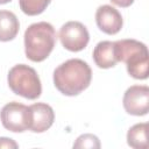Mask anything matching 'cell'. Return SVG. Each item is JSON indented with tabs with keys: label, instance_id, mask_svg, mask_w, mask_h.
Returning <instances> with one entry per match:
<instances>
[{
	"label": "cell",
	"instance_id": "obj_15",
	"mask_svg": "<svg viewBox=\"0 0 149 149\" xmlns=\"http://www.w3.org/2000/svg\"><path fill=\"white\" fill-rule=\"evenodd\" d=\"M0 148H17V143L8 137H0Z\"/></svg>",
	"mask_w": 149,
	"mask_h": 149
},
{
	"label": "cell",
	"instance_id": "obj_3",
	"mask_svg": "<svg viewBox=\"0 0 149 149\" xmlns=\"http://www.w3.org/2000/svg\"><path fill=\"white\" fill-rule=\"evenodd\" d=\"M118 62H125L128 73L135 79L148 78L149 56L147 45L136 40H119L114 42Z\"/></svg>",
	"mask_w": 149,
	"mask_h": 149
},
{
	"label": "cell",
	"instance_id": "obj_7",
	"mask_svg": "<svg viewBox=\"0 0 149 149\" xmlns=\"http://www.w3.org/2000/svg\"><path fill=\"white\" fill-rule=\"evenodd\" d=\"M123 107L130 115L142 116L149 111V87L146 85H133L123 94Z\"/></svg>",
	"mask_w": 149,
	"mask_h": 149
},
{
	"label": "cell",
	"instance_id": "obj_9",
	"mask_svg": "<svg viewBox=\"0 0 149 149\" xmlns=\"http://www.w3.org/2000/svg\"><path fill=\"white\" fill-rule=\"evenodd\" d=\"M30 123L29 129L33 133H43L49 129L55 120V113L50 105L44 102H36L29 106Z\"/></svg>",
	"mask_w": 149,
	"mask_h": 149
},
{
	"label": "cell",
	"instance_id": "obj_8",
	"mask_svg": "<svg viewBox=\"0 0 149 149\" xmlns=\"http://www.w3.org/2000/svg\"><path fill=\"white\" fill-rule=\"evenodd\" d=\"M95 22L98 28L108 35L119 33L123 24L120 12L109 5H102L97 9Z\"/></svg>",
	"mask_w": 149,
	"mask_h": 149
},
{
	"label": "cell",
	"instance_id": "obj_14",
	"mask_svg": "<svg viewBox=\"0 0 149 149\" xmlns=\"http://www.w3.org/2000/svg\"><path fill=\"white\" fill-rule=\"evenodd\" d=\"M73 148H91V149H98L100 148V141L99 139L93 134H83L80 135L76 142L73 143Z\"/></svg>",
	"mask_w": 149,
	"mask_h": 149
},
{
	"label": "cell",
	"instance_id": "obj_12",
	"mask_svg": "<svg viewBox=\"0 0 149 149\" xmlns=\"http://www.w3.org/2000/svg\"><path fill=\"white\" fill-rule=\"evenodd\" d=\"M148 123H136L129 128L127 133V143L134 149H147L148 148Z\"/></svg>",
	"mask_w": 149,
	"mask_h": 149
},
{
	"label": "cell",
	"instance_id": "obj_2",
	"mask_svg": "<svg viewBox=\"0 0 149 149\" xmlns=\"http://www.w3.org/2000/svg\"><path fill=\"white\" fill-rule=\"evenodd\" d=\"M56 43V31L49 22H36L24 31V51L33 62L44 61L52 51Z\"/></svg>",
	"mask_w": 149,
	"mask_h": 149
},
{
	"label": "cell",
	"instance_id": "obj_1",
	"mask_svg": "<svg viewBox=\"0 0 149 149\" xmlns=\"http://www.w3.org/2000/svg\"><path fill=\"white\" fill-rule=\"evenodd\" d=\"M92 79L90 65L79 58L69 59L54 71V84L64 95L73 97L86 90Z\"/></svg>",
	"mask_w": 149,
	"mask_h": 149
},
{
	"label": "cell",
	"instance_id": "obj_11",
	"mask_svg": "<svg viewBox=\"0 0 149 149\" xmlns=\"http://www.w3.org/2000/svg\"><path fill=\"white\" fill-rule=\"evenodd\" d=\"M20 23L16 15L9 10H0V41H12L19 33Z\"/></svg>",
	"mask_w": 149,
	"mask_h": 149
},
{
	"label": "cell",
	"instance_id": "obj_10",
	"mask_svg": "<svg viewBox=\"0 0 149 149\" xmlns=\"http://www.w3.org/2000/svg\"><path fill=\"white\" fill-rule=\"evenodd\" d=\"M93 61L95 65L100 69H109L116 65L118 59L115 56L114 42L101 41L93 50Z\"/></svg>",
	"mask_w": 149,
	"mask_h": 149
},
{
	"label": "cell",
	"instance_id": "obj_16",
	"mask_svg": "<svg viewBox=\"0 0 149 149\" xmlns=\"http://www.w3.org/2000/svg\"><path fill=\"white\" fill-rule=\"evenodd\" d=\"M111 1L119 7H129L134 2V0H111Z\"/></svg>",
	"mask_w": 149,
	"mask_h": 149
},
{
	"label": "cell",
	"instance_id": "obj_13",
	"mask_svg": "<svg viewBox=\"0 0 149 149\" xmlns=\"http://www.w3.org/2000/svg\"><path fill=\"white\" fill-rule=\"evenodd\" d=\"M50 2L51 0H19L21 10L30 16L43 13Z\"/></svg>",
	"mask_w": 149,
	"mask_h": 149
},
{
	"label": "cell",
	"instance_id": "obj_5",
	"mask_svg": "<svg viewBox=\"0 0 149 149\" xmlns=\"http://www.w3.org/2000/svg\"><path fill=\"white\" fill-rule=\"evenodd\" d=\"M0 119L6 129L13 133H22L29 129L30 111L28 106L17 101H12L2 107Z\"/></svg>",
	"mask_w": 149,
	"mask_h": 149
},
{
	"label": "cell",
	"instance_id": "obj_6",
	"mask_svg": "<svg viewBox=\"0 0 149 149\" xmlns=\"http://www.w3.org/2000/svg\"><path fill=\"white\" fill-rule=\"evenodd\" d=\"M59 40L66 50L77 52L87 45L90 34L83 23L78 21H69L61 27Z\"/></svg>",
	"mask_w": 149,
	"mask_h": 149
},
{
	"label": "cell",
	"instance_id": "obj_17",
	"mask_svg": "<svg viewBox=\"0 0 149 149\" xmlns=\"http://www.w3.org/2000/svg\"><path fill=\"white\" fill-rule=\"evenodd\" d=\"M9 1H12V0H0V5H3V3H7V2H9Z\"/></svg>",
	"mask_w": 149,
	"mask_h": 149
},
{
	"label": "cell",
	"instance_id": "obj_4",
	"mask_svg": "<svg viewBox=\"0 0 149 149\" xmlns=\"http://www.w3.org/2000/svg\"><path fill=\"white\" fill-rule=\"evenodd\" d=\"M7 81L15 94L26 99H37L42 93V85L37 72L26 64L14 65L8 72Z\"/></svg>",
	"mask_w": 149,
	"mask_h": 149
}]
</instances>
